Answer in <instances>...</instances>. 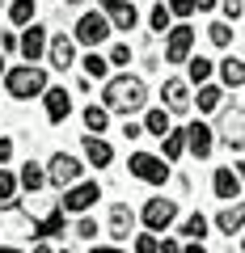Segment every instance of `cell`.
I'll use <instances>...</instances> for the list:
<instances>
[{"mask_svg": "<svg viewBox=\"0 0 245 253\" xmlns=\"http://www.w3.org/2000/svg\"><path fill=\"white\" fill-rule=\"evenodd\" d=\"M114 4H123V0H101V9H106V13H110V9H114Z\"/></svg>", "mask_w": 245, "mask_h": 253, "instance_id": "obj_41", "label": "cell"}, {"mask_svg": "<svg viewBox=\"0 0 245 253\" xmlns=\"http://www.w3.org/2000/svg\"><path fill=\"white\" fill-rule=\"evenodd\" d=\"M207 38H211L216 46H228V42H233V30H228V21H216V26L207 30Z\"/></svg>", "mask_w": 245, "mask_h": 253, "instance_id": "obj_29", "label": "cell"}, {"mask_svg": "<svg viewBox=\"0 0 245 253\" xmlns=\"http://www.w3.org/2000/svg\"><path fill=\"white\" fill-rule=\"evenodd\" d=\"M106 68L110 63L101 59V55H89V59H85V76H106Z\"/></svg>", "mask_w": 245, "mask_h": 253, "instance_id": "obj_32", "label": "cell"}, {"mask_svg": "<svg viewBox=\"0 0 245 253\" xmlns=\"http://www.w3.org/2000/svg\"><path fill=\"white\" fill-rule=\"evenodd\" d=\"M0 72H4V59H0Z\"/></svg>", "mask_w": 245, "mask_h": 253, "instance_id": "obj_44", "label": "cell"}, {"mask_svg": "<svg viewBox=\"0 0 245 253\" xmlns=\"http://www.w3.org/2000/svg\"><path fill=\"white\" fill-rule=\"evenodd\" d=\"M9 156H13V144H9V139H0V161H9Z\"/></svg>", "mask_w": 245, "mask_h": 253, "instance_id": "obj_39", "label": "cell"}, {"mask_svg": "<svg viewBox=\"0 0 245 253\" xmlns=\"http://www.w3.org/2000/svg\"><path fill=\"white\" fill-rule=\"evenodd\" d=\"M182 236H191V241H203V236H207V219H203V215H191L186 224H182Z\"/></svg>", "mask_w": 245, "mask_h": 253, "instance_id": "obj_28", "label": "cell"}, {"mask_svg": "<svg viewBox=\"0 0 245 253\" xmlns=\"http://www.w3.org/2000/svg\"><path fill=\"white\" fill-rule=\"evenodd\" d=\"M237 177H241V181H245V161H241V165H237Z\"/></svg>", "mask_w": 245, "mask_h": 253, "instance_id": "obj_42", "label": "cell"}, {"mask_svg": "<svg viewBox=\"0 0 245 253\" xmlns=\"http://www.w3.org/2000/svg\"><path fill=\"white\" fill-rule=\"evenodd\" d=\"M136 249L140 253H161V241L156 236H136Z\"/></svg>", "mask_w": 245, "mask_h": 253, "instance_id": "obj_34", "label": "cell"}, {"mask_svg": "<svg viewBox=\"0 0 245 253\" xmlns=\"http://www.w3.org/2000/svg\"><path fill=\"white\" fill-rule=\"evenodd\" d=\"M144 81H136V76H114V81L106 84V93H101V101H106V110H123V114H131V110L144 106Z\"/></svg>", "mask_w": 245, "mask_h": 253, "instance_id": "obj_1", "label": "cell"}, {"mask_svg": "<svg viewBox=\"0 0 245 253\" xmlns=\"http://www.w3.org/2000/svg\"><path fill=\"white\" fill-rule=\"evenodd\" d=\"M76 236H81V241H93V236H98V224H93V219H81V228H76Z\"/></svg>", "mask_w": 245, "mask_h": 253, "instance_id": "obj_37", "label": "cell"}, {"mask_svg": "<svg viewBox=\"0 0 245 253\" xmlns=\"http://www.w3.org/2000/svg\"><path fill=\"white\" fill-rule=\"evenodd\" d=\"M9 199H13V173L0 169V203H9Z\"/></svg>", "mask_w": 245, "mask_h": 253, "instance_id": "obj_33", "label": "cell"}, {"mask_svg": "<svg viewBox=\"0 0 245 253\" xmlns=\"http://www.w3.org/2000/svg\"><path fill=\"white\" fill-rule=\"evenodd\" d=\"M59 232H64V203H59L51 215H43L34 224V236H59Z\"/></svg>", "mask_w": 245, "mask_h": 253, "instance_id": "obj_18", "label": "cell"}, {"mask_svg": "<svg viewBox=\"0 0 245 253\" xmlns=\"http://www.w3.org/2000/svg\"><path fill=\"white\" fill-rule=\"evenodd\" d=\"M64 4H81V0H64Z\"/></svg>", "mask_w": 245, "mask_h": 253, "instance_id": "obj_43", "label": "cell"}, {"mask_svg": "<svg viewBox=\"0 0 245 253\" xmlns=\"http://www.w3.org/2000/svg\"><path fill=\"white\" fill-rule=\"evenodd\" d=\"M220 76H224V84H228V89H237V84H245V63L228 55V59L220 63Z\"/></svg>", "mask_w": 245, "mask_h": 253, "instance_id": "obj_20", "label": "cell"}, {"mask_svg": "<svg viewBox=\"0 0 245 253\" xmlns=\"http://www.w3.org/2000/svg\"><path fill=\"white\" fill-rule=\"evenodd\" d=\"M199 110H203V114L220 110V89H216V84H207V81H203V89H199Z\"/></svg>", "mask_w": 245, "mask_h": 253, "instance_id": "obj_25", "label": "cell"}, {"mask_svg": "<svg viewBox=\"0 0 245 253\" xmlns=\"http://www.w3.org/2000/svg\"><path fill=\"white\" fill-rule=\"evenodd\" d=\"M241 9H245V0H224V17H228V21L241 17Z\"/></svg>", "mask_w": 245, "mask_h": 253, "instance_id": "obj_36", "label": "cell"}, {"mask_svg": "<svg viewBox=\"0 0 245 253\" xmlns=\"http://www.w3.org/2000/svg\"><path fill=\"white\" fill-rule=\"evenodd\" d=\"M110 17H114L118 30H136L140 13H136V4H127V0H123V4H114V9H110Z\"/></svg>", "mask_w": 245, "mask_h": 253, "instance_id": "obj_21", "label": "cell"}, {"mask_svg": "<svg viewBox=\"0 0 245 253\" xmlns=\"http://www.w3.org/2000/svg\"><path fill=\"white\" fill-rule=\"evenodd\" d=\"M81 161H76V156H51V173H47V181H51V186H72V181H81Z\"/></svg>", "mask_w": 245, "mask_h": 253, "instance_id": "obj_6", "label": "cell"}, {"mask_svg": "<svg viewBox=\"0 0 245 253\" xmlns=\"http://www.w3.org/2000/svg\"><path fill=\"white\" fill-rule=\"evenodd\" d=\"M211 4H216V0H195V9H199V13H203V9H211Z\"/></svg>", "mask_w": 245, "mask_h": 253, "instance_id": "obj_40", "label": "cell"}, {"mask_svg": "<svg viewBox=\"0 0 245 253\" xmlns=\"http://www.w3.org/2000/svg\"><path fill=\"white\" fill-rule=\"evenodd\" d=\"M4 84H9V93L17 101H30V97H38V93H47V72L34 68V63H26V68H13Z\"/></svg>", "mask_w": 245, "mask_h": 253, "instance_id": "obj_2", "label": "cell"}, {"mask_svg": "<svg viewBox=\"0 0 245 253\" xmlns=\"http://www.w3.org/2000/svg\"><path fill=\"white\" fill-rule=\"evenodd\" d=\"M220 135H224L228 148H241L245 144V110L241 106L224 110V118H220Z\"/></svg>", "mask_w": 245, "mask_h": 253, "instance_id": "obj_9", "label": "cell"}, {"mask_svg": "<svg viewBox=\"0 0 245 253\" xmlns=\"http://www.w3.org/2000/svg\"><path fill=\"white\" fill-rule=\"evenodd\" d=\"M106 34H110V21L101 17V13H85V17L76 21V42H85V46L106 42Z\"/></svg>", "mask_w": 245, "mask_h": 253, "instance_id": "obj_4", "label": "cell"}, {"mask_svg": "<svg viewBox=\"0 0 245 253\" xmlns=\"http://www.w3.org/2000/svg\"><path fill=\"white\" fill-rule=\"evenodd\" d=\"M241 224H245V203H241V207H228V211H220V215H216V228H220L224 236H237V232H241Z\"/></svg>", "mask_w": 245, "mask_h": 253, "instance_id": "obj_16", "label": "cell"}, {"mask_svg": "<svg viewBox=\"0 0 245 253\" xmlns=\"http://www.w3.org/2000/svg\"><path fill=\"white\" fill-rule=\"evenodd\" d=\"M9 17L17 21V26H30V21H34V0H13V4H9Z\"/></svg>", "mask_w": 245, "mask_h": 253, "instance_id": "obj_22", "label": "cell"}, {"mask_svg": "<svg viewBox=\"0 0 245 253\" xmlns=\"http://www.w3.org/2000/svg\"><path fill=\"white\" fill-rule=\"evenodd\" d=\"M110 59H114L118 68H123V63H131V46H114V55H110Z\"/></svg>", "mask_w": 245, "mask_h": 253, "instance_id": "obj_38", "label": "cell"}, {"mask_svg": "<svg viewBox=\"0 0 245 253\" xmlns=\"http://www.w3.org/2000/svg\"><path fill=\"white\" fill-rule=\"evenodd\" d=\"M211 186H216L220 199H237V190H241V177H237L233 169H216V181H211Z\"/></svg>", "mask_w": 245, "mask_h": 253, "instance_id": "obj_19", "label": "cell"}, {"mask_svg": "<svg viewBox=\"0 0 245 253\" xmlns=\"http://www.w3.org/2000/svg\"><path fill=\"white\" fill-rule=\"evenodd\" d=\"M169 13H178V17H191V13H195V0H169Z\"/></svg>", "mask_w": 245, "mask_h": 253, "instance_id": "obj_35", "label": "cell"}, {"mask_svg": "<svg viewBox=\"0 0 245 253\" xmlns=\"http://www.w3.org/2000/svg\"><path fill=\"white\" fill-rule=\"evenodd\" d=\"M241 249H245V241H241Z\"/></svg>", "mask_w": 245, "mask_h": 253, "instance_id": "obj_45", "label": "cell"}, {"mask_svg": "<svg viewBox=\"0 0 245 253\" xmlns=\"http://www.w3.org/2000/svg\"><path fill=\"white\" fill-rule=\"evenodd\" d=\"M106 123H110V114H106V106H89L85 110V126H89V131H106Z\"/></svg>", "mask_w": 245, "mask_h": 253, "instance_id": "obj_24", "label": "cell"}, {"mask_svg": "<svg viewBox=\"0 0 245 253\" xmlns=\"http://www.w3.org/2000/svg\"><path fill=\"white\" fill-rule=\"evenodd\" d=\"M173 219H178V203H169V199H148L144 203V224L152 228V232L169 228Z\"/></svg>", "mask_w": 245, "mask_h": 253, "instance_id": "obj_5", "label": "cell"}, {"mask_svg": "<svg viewBox=\"0 0 245 253\" xmlns=\"http://www.w3.org/2000/svg\"><path fill=\"white\" fill-rule=\"evenodd\" d=\"M182 152H186V131H165V156L178 161Z\"/></svg>", "mask_w": 245, "mask_h": 253, "instance_id": "obj_23", "label": "cell"}, {"mask_svg": "<svg viewBox=\"0 0 245 253\" xmlns=\"http://www.w3.org/2000/svg\"><path fill=\"white\" fill-rule=\"evenodd\" d=\"M21 186H26V190H43L47 186V173L38 169V165H26V169H21Z\"/></svg>", "mask_w": 245, "mask_h": 253, "instance_id": "obj_27", "label": "cell"}, {"mask_svg": "<svg viewBox=\"0 0 245 253\" xmlns=\"http://www.w3.org/2000/svg\"><path fill=\"white\" fill-rule=\"evenodd\" d=\"M127 169H131V177H140V181H152V186H161V181L169 177L165 161H161V156H148V152H136V156L127 161Z\"/></svg>", "mask_w": 245, "mask_h": 253, "instance_id": "obj_3", "label": "cell"}, {"mask_svg": "<svg viewBox=\"0 0 245 253\" xmlns=\"http://www.w3.org/2000/svg\"><path fill=\"white\" fill-rule=\"evenodd\" d=\"M43 51H47V30H43V26H30V30H26V38H21V55L34 63Z\"/></svg>", "mask_w": 245, "mask_h": 253, "instance_id": "obj_15", "label": "cell"}, {"mask_svg": "<svg viewBox=\"0 0 245 253\" xmlns=\"http://www.w3.org/2000/svg\"><path fill=\"white\" fill-rule=\"evenodd\" d=\"M110 236H114L118 245L131 241V207L127 203H114V207H110Z\"/></svg>", "mask_w": 245, "mask_h": 253, "instance_id": "obj_10", "label": "cell"}, {"mask_svg": "<svg viewBox=\"0 0 245 253\" xmlns=\"http://www.w3.org/2000/svg\"><path fill=\"white\" fill-rule=\"evenodd\" d=\"M152 30H156V34H169V9H165V4L152 9Z\"/></svg>", "mask_w": 245, "mask_h": 253, "instance_id": "obj_31", "label": "cell"}, {"mask_svg": "<svg viewBox=\"0 0 245 253\" xmlns=\"http://www.w3.org/2000/svg\"><path fill=\"white\" fill-rule=\"evenodd\" d=\"M191 46H195V30H191V26L169 30V42H165V59H169V63H186V59H191Z\"/></svg>", "mask_w": 245, "mask_h": 253, "instance_id": "obj_7", "label": "cell"}, {"mask_svg": "<svg viewBox=\"0 0 245 253\" xmlns=\"http://www.w3.org/2000/svg\"><path fill=\"white\" fill-rule=\"evenodd\" d=\"M85 156H89V165H98V169H106V165L114 161L110 144H106V139H98V131H89V135H85Z\"/></svg>", "mask_w": 245, "mask_h": 253, "instance_id": "obj_13", "label": "cell"}, {"mask_svg": "<svg viewBox=\"0 0 245 253\" xmlns=\"http://www.w3.org/2000/svg\"><path fill=\"white\" fill-rule=\"evenodd\" d=\"M68 114H72V97H68V89H47V118H51V123H64Z\"/></svg>", "mask_w": 245, "mask_h": 253, "instance_id": "obj_12", "label": "cell"}, {"mask_svg": "<svg viewBox=\"0 0 245 253\" xmlns=\"http://www.w3.org/2000/svg\"><path fill=\"white\" fill-rule=\"evenodd\" d=\"M144 126H148V135H161L165 139V131H169V114H165V110H152V114L144 118Z\"/></svg>", "mask_w": 245, "mask_h": 253, "instance_id": "obj_26", "label": "cell"}, {"mask_svg": "<svg viewBox=\"0 0 245 253\" xmlns=\"http://www.w3.org/2000/svg\"><path fill=\"white\" fill-rule=\"evenodd\" d=\"M98 203V181H72L64 194V211H89Z\"/></svg>", "mask_w": 245, "mask_h": 253, "instance_id": "obj_8", "label": "cell"}, {"mask_svg": "<svg viewBox=\"0 0 245 253\" xmlns=\"http://www.w3.org/2000/svg\"><path fill=\"white\" fill-rule=\"evenodd\" d=\"M207 76H211V63L203 59V55H199V59H191V81H195V84H203Z\"/></svg>", "mask_w": 245, "mask_h": 253, "instance_id": "obj_30", "label": "cell"}, {"mask_svg": "<svg viewBox=\"0 0 245 253\" xmlns=\"http://www.w3.org/2000/svg\"><path fill=\"white\" fill-rule=\"evenodd\" d=\"M186 148H191L195 156H211V131L203 123H191L186 126Z\"/></svg>", "mask_w": 245, "mask_h": 253, "instance_id": "obj_14", "label": "cell"}, {"mask_svg": "<svg viewBox=\"0 0 245 253\" xmlns=\"http://www.w3.org/2000/svg\"><path fill=\"white\" fill-rule=\"evenodd\" d=\"M47 55H51V63L55 68H68V63H72V38H64V34H55L51 38V46H47Z\"/></svg>", "mask_w": 245, "mask_h": 253, "instance_id": "obj_17", "label": "cell"}, {"mask_svg": "<svg viewBox=\"0 0 245 253\" xmlns=\"http://www.w3.org/2000/svg\"><path fill=\"white\" fill-rule=\"evenodd\" d=\"M161 101H165V110H169V114H182V110H191V93H186V84H182V81H165Z\"/></svg>", "mask_w": 245, "mask_h": 253, "instance_id": "obj_11", "label": "cell"}]
</instances>
